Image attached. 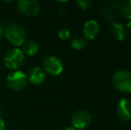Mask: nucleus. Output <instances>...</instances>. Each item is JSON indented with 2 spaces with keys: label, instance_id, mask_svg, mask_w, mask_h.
Wrapping results in <instances>:
<instances>
[{
  "label": "nucleus",
  "instance_id": "nucleus-5",
  "mask_svg": "<svg viewBox=\"0 0 131 130\" xmlns=\"http://www.w3.org/2000/svg\"><path fill=\"white\" fill-rule=\"evenodd\" d=\"M43 66L45 72L53 77L59 76L63 71V63L62 60L55 55L47 56L43 61Z\"/></svg>",
  "mask_w": 131,
  "mask_h": 130
},
{
  "label": "nucleus",
  "instance_id": "nucleus-10",
  "mask_svg": "<svg viewBox=\"0 0 131 130\" xmlns=\"http://www.w3.org/2000/svg\"><path fill=\"white\" fill-rule=\"evenodd\" d=\"M46 72L42 68L40 67H34L30 69L29 74L28 76L29 82L32 85H41L46 80Z\"/></svg>",
  "mask_w": 131,
  "mask_h": 130
},
{
  "label": "nucleus",
  "instance_id": "nucleus-4",
  "mask_svg": "<svg viewBox=\"0 0 131 130\" xmlns=\"http://www.w3.org/2000/svg\"><path fill=\"white\" fill-rule=\"evenodd\" d=\"M29 83L28 76L21 70L10 72L6 77V84L9 88L14 91H21L27 87Z\"/></svg>",
  "mask_w": 131,
  "mask_h": 130
},
{
  "label": "nucleus",
  "instance_id": "nucleus-11",
  "mask_svg": "<svg viewBox=\"0 0 131 130\" xmlns=\"http://www.w3.org/2000/svg\"><path fill=\"white\" fill-rule=\"evenodd\" d=\"M112 31L114 38L119 41H123L127 37L126 27L121 22H115L112 24Z\"/></svg>",
  "mask_w": 131,
  "mask_h": 130
},
{
  "label": "nucleus",
  "instance_id": "nucleus-13",
  "mask_svg": "<svg viewBox=\"0 0 131 130\" xmlns=\"http://www.w3.org/2000/svg\"><path fill=\"white\" fill-rule=\"evenodd\" d=\"M86 39L84 37H75L71 42V45L75 50H81L86 46Z\"/></svg>",
  "mask_w": 131,
  "mask_h": 130
},
{
  "label": "nucleus",
  "instance_id": "nucleus-15",
  "mask_svg": "<svg viewBox=\"0 0 131 130\" xmlns=\"http://www.w3.org/2000/svg\"><path fill=\"white\" fill-rule=\"evenodd\" d=\"M58 37L60 39L62 40H66L71 37V32H70L69 30L65 28H62L61 30H59L58 31Z\"/></svg>",
  "mask_w": 131,
  "mask_h": 130
},
{
  "label": "nucleus",
  "instance_id": "nucleus-1",
  "mask_svg": "<svg viewBox=\"0 0 131 130\" xmlns=\"http://www.w3.org/2000/svg\"><path fill=\"white\" fill-rule=\"evenodd\" d=\"M5 37L14 46H21L26 42L27 32L19 23H10L5 27Z\"/></svg>",
  "mask_w": 131,
  "mask_h": 130
},
{
  "label": "nucleus",
  "instance_id": "nucleus-9",
  "mask_svg": "<svg viewBox=\"0 0 131 130\" xmlns=\"http://www.w3.org/2000/svg\"><path fill=\"white\" fill-rule=\"evenodd\" d=\"M99 29H100V27H99V24L96 21H95V20L86 21L83 25V36L86 39H95L99 33Z\"/></svg>",
  "mask_w": 131,
  "mask_h": 130
},
{
  "label": "nucleus",
  "instance_id": "nucleus-14",
  "mask_svg": "<svg viewBox=\"0 0 131 130\" xmlns=\"http://www.w3.org/2000/svg\"><path fill=\"white\" fill-rule=\"evenodd\" d=\"M119 13L124 18L128 20H131V0L125 1L121 4L119 7Z\"/></svg>",
  "mask_w": 131,
  "mask_h": 130
},
{
  "label": "nucleus",
  "instance_id": "nucleus-16",
  "mask_svg": "<svg viewBox=\"0 0 131 130\" xmlns=\"http://www.w3.org/2000/svg\"><path fill=\"white\" fill-rule=\"evenodd\" d=\"M77 5L83 10H86V9L91 7L92 2L89 0H79V1H77Z\"/></svg>",
  "mask_w": 131,
  "mask_h": 130
},
{
  "label": "nucleus",
  "instance_id": "nucleus-19",
  "mask_svg": "<svg viewBox=\"0 0 131 130\" xmlns=\"http://www.w3.org/2000/svg\"><path fill=\"white\" fill-rule=\"evenodd\" d=\"M126 30H128V31L131 33V20L130 21H128V22L127 23V26H126Z\"/></svg>",
  "mask_w": 131,
  "mask_h": 130
},
{
  "label": "nucleus",
  "instance_id": "nucleus-2",
  "mask_svg": "<svg viewBox=\"0 0 131 130\" xmlns=\"http://www.w3.org/2000/svg\"><path fill=\"white\" fill-rule=\"evenodd\" d=\"M112 84L117 91L121 93L131 92V71L128 69H119L112 76Z\"/></svg>",
  "mask_w": 131,
  "mask_h": 130
},
{
  "label": "nucleus",
  "instance_id": "nucleus-18",
  "mask_svg": "<svg viewBox=\"0 0 131 130\" xmlns=\"http://www.w3.org/2000/svg\"><path fill=\"white\" fill-rule=\"evenodd\" d=\"M5 122H4L3 119L0 117V130H5Z\"/></svg>",
  "mask_w": 131,
  "mask_h": 130
},
{
  "label": "nucleus",
  "instance_id": "nucleus-17",
  "mask_svg": "<svg viewBox=\"0 0 131 130\" xmlns=\"http://www.w3.org/2000/svg\"><path fill=\"white\" fill-rule=\"evenodd\" d=\"M4 36H5V27H4V25L0 22V40L3 38Z\"/></svg>",
  "mask_w": 131,
  "mask_h": 130
},
{
  "label": "nucleus",
  "instance_id": "nucleus-12",
  "mask_svg": "<svg viewBox=\"0 0 131 130\" xmlns=\"http://www.w3.org/2000/svg\"><path fill=\"white\" fill-rule=\"evenodd\" d=\"M23 54L29 56H33L38 52V45L34 40H28L23 45Z\"/></svg>",
  "mask_w": 131,
  "mask_h": 130
},
{
  "label": "nucleus",
  "instance_id": "nucleus-8",
  "mask_svg": "<svg viewBox=\"0 0 131 130\" xmlns=\"http://www.w3.org/2000/svg\"><path fill=\"white\" fill-rule=\"evenodd\" d=\"M117 115L123 121L131 120V101L126 98H122L118 102L116 107Z\"/></svg>",
  "mask_w": 131,
  "mask_h": 130
},
{
  "label": "nucleus",
  "instance_id": "nucleus-6",
  "mask_svg": "<svg viewBox=\"0 0 131 130\" xmlns=\"http://www.w3.org/2000/svg\"><path fill=\"white\" fill-rule=\"evenodd\" d=\"M92 121V116L90 112L86 110H78L73 113L71 117V127L75 129L82 130L90 125Z\"/></svg>",
  "mask_w": 131,
  "mask_h": 130
},
{
  "label": "nucleus",
  "instance_id": "nucleus-3",
  "mask_svg": "<svg viewBox=\"0 0 131 130\" xmlns=\"http://www.w3.org/2000/svg\"><path fill=\"white\" fill-rule=\"evenodd\" d=\"M25 56L23 52L20 48L14 47L5 53L4 56V63L5 66L9 69L17 70L24 63Z\"/></svg>",
  "mask_w": 131,
  "mask_h": 130
},
{
  "label": "nucleus",
  "instance_id": "nucleus-7",
  "mask_svg": "<svg viewBox=\"0 0 131 130\" xmlns=\"http://www.w3.org/2000/svg\"><path fill=\"white\" fill-rule=\"evenodd\" d=\"M19 11L25 16L35 17L40 12V4L37 0H19L17 2Z\"/></svg>",
  "mask_w": 131,
  "mask_h": 130
},
{
  "label": "nucleus",
  "instance_id": "nucleus-20",
  "mask_svg": "<svg viewBox=\"0 0 131 130\" xmlns=\"http://www.w3.org/2000/svg\"><path fill=\"white\" fill-rule=\"evenodd\" d=\"M63 130H76L73 127H67L66 128H64Z\"/></svg>",
  "mask_w": 131,
  "mask_h": 130
}]
</instances>
